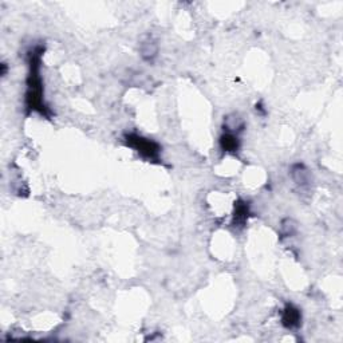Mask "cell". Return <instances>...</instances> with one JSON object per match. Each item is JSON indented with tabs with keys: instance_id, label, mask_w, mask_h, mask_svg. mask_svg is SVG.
Listing matches in <instances>:
<instances>
[{
	"instance_id": "cell-1",
	"label": "cell",
	"mask_w": 343,
	"mask_h": 343,
	"mask_svg": "<svg viewBox=\"0 0 343 343\" xmlns=\"http://www.w3.org/2000/svg\"><path fill=\"white\" fill-rule=\"evenodd\" d=\"M128 140L130 146H133L137 152L141 153L144 157L156 158L157 154H158V145L156 142H153V141L146 140V138H142V137L138 136H129Z\"/></svg>"
},
{
	"instance_id": "cell-2",
	"label": "cell",
	"mask_w": 343,
	"mask_h": 343,
	"mask_svg": "<svg viewBox=\"0 0 343 343\" xmlns=\"http://www.w3.org/2000/svg\"><path fill=\"white\" fill-rule=\"evenodd\" d=\"M140 52L145 61H153L158 52V44L152 36H145L140 43Z\"/></svg>"
},
{
	"instance_id": "cell-3",
	"label": "cell",
	"mask_w": 343,
	"mask_h": 343,
	"mask_svg": "<svg viewBox=\"0 0 343 343\" xmlns=\"http://www.w3.org/2000/svg\"><path fill=\"white\" fill-rule=\"evenodd\" d=\"M281 320H283V324H284L285 327H289V328L297 327V326H299V322H300L299 310L293 307V306H287L284 312H283V319Z\"/></svg>"
},
{
	"instance_id": "cell-4",
	"label": "cell",
	"mask_w": 343,
	"mask_h": 343,
	"mask_svg": "<svg viewBox=\"0 0 343 343\" xmlns=\"http://www.w3.org/2000/svg\"><path fill=\"white\" fill-rule=\"evenodd\" d=\"M291 173H293L294 181H295L298 185H300V187H307L308 184H310V181H311L310 172L304 168L303 165H300V164L295 165Z\"/></svg>"
},
{
	"instance_id": "cell-5",
	"label": "cell",
	"mask_w": 343,
	"mask_h": 343,
	"mask_svg": "<svg viewBox=\"0 0 343 343\" xmlns=\"http://www.w3.org/2000/svg\"><path fill=\"white\" fill-rule=\"evenodd\" d=\"M221 146L225 152H235L239 148V141L234 133H226L221 137Z\"/></svg>"
},
{
	"instance_id": "cell-6",
	"label": "cell",
	"mask_w": 343,
	"mask_h": 343,
	"mask_svg": "<svg viewBox=\"0 0 343 343\" xmlns=\"http://www.w3.org/2000/svg\"><path fill=\"white\" fill-rule=\"evenodd\" d=\"M247 216H248V207L246 204H239L238 208H236V212H235V222L243 224L246 221Z\"/></svg>"
}]
</instances>
